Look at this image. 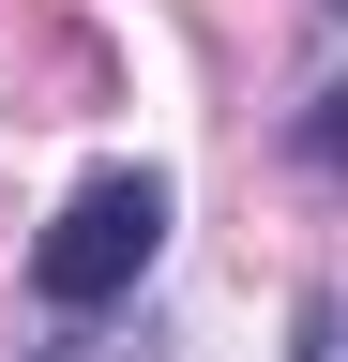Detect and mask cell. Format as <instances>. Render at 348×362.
<instances>
[{"instance_id":"2","label":"cell","mask_w":348,"mask_h":362,"mask_svg":"<svg viewBox=\"0 0 348 362\" xmlns=\"http://www.w3.org/2000/svg\"><path fill=\"white\" fill-rule=\"evenodd\" d=\"M288 362H348V287H318V302H303V332H288Z\"/></svg>"},{"instance_id":"1","label":"cell","mask_w":348,"mask_h":362,"mask_svg":"<svg viewBox=\"0 0 348 362\" xmlns=\"http://www.w3.org/2000/svg\"><path fill=\"white\" fill-rule=\"evenodd\" d=\"M152 257H167V181L152 166H106V181H76L61 226L30 242V287H46L61 317H106V302L152 287Z\"/></svg>"},{"instance_id":"3","label":"cell","mask_w":348,"mask_h":362,"mask_svg":"<svg viewBox=\"0 0 348 362\" xmlns=\"http://www.w3.org/2000/svg\"><path fill=\"white\" fill-rule=\"evenodd\" d=\"M16 362H152V332H61V347H16Z\"/></svg>"},{"instance_id":"5","label":"cell","mask_w":348,"mask_h":362,"mask_svg":"<svg viewBox=\"0 0 348 362\" xmlns=\"http://www.w3.org/2000/svg\"><path fill=\"white\" fill-rule=\"evenodd\" d=\"M318 16H348V0H318Z\"/></svg>"},{"instance_id":"4","label":"cell","mask_w":348,"mask_h":362,"mask_svg":"<svg viewBox=\"0 0 348 362\" xmlns=\"http://www.w3.org/2000/svg\"><path fill=\"white\" fill-rule=\"evenodd\" d=\"M303 166H348V90H318V121H303Z\"/></svg>"}]
</instances>
